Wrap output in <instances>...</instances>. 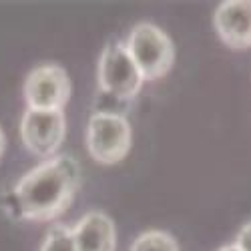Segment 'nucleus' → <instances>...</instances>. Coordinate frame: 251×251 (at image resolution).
Instances as JSON below:
<instances>
[{
	"instance_id": "obj_6",
	"label": "nucleus",
	"mask_w": 251,
	"mask_h": 251,
	"mask_svg": "<svg viewBox=\"0 0 251 251\" xmlns=\"http://www.w3.org/2000/svg\"><path fill=\"white\" fill-rule=\"evenodd\" d=\"M23 93L28 109L62 111L71 97V80L62 67L40 65L28 73Z\"/></svg>"
},
{
	"instance_id": "obj_10",
	"label": "nucleus",
	"mask_w": 251,
	"mask_h": 251,
	"mask_svg": "<svg viewBox=\"0 0 251 251\" xmlns=\"http://www.w3.org/2000/svg\"><path fill=\"white\" fill-rule=\"evenodd\" d=\"M131 251H179L175 239L165 231H147L137 237Z\"/></svg>"
},
{
	"instance_id": "obj_12",
	"label": "nucleus",
	"mask_w": 251,
	"mask_h": 251,
	"mask_svg": "<svg viewBox=\"0 0 251 251\" xmlns=\"http://www.w3.org/2000/svg\"><path fill=\"white\" fill-rule=\"evenodd\" d=\"M4 149H6V139H4L2 129H0V159H2V155H4Z\"/></svg>"
},
{
	"instance_id": "obj_7",
	"label": "nucleus",
	"mask_w": 251,
	"mask_h": 251,
	"mask_svg": "<svg viewBox=\"0 0 251 251\" xmlns=\"http://www.w3.org/2000/svg\"><path fill=\"white\" fill-rule=\"evenodd\" d=\"M213 25L219 38L231 49L251 47V0H227L215 10Z\"/></svg>"
},
{
	"instance_id": "obj_8",
	"label": "nucleus",
	"mask_w": 251,
	"mask_h": 251,
	"mask_svg": "<svg viewBox=\"0 0 251 251\" xmlns=\"http://www.w3.org/2000/svg\"><path fill=\"white\" fill-rule=\"evenodd\" d=\"M73 233L78 251H115L117 247L115 223L100 211H89L73 227Z\"/></svg>"
},
{
	"instance_id": "obj_2",
	"label": "nucleus",
	"mask_w": 251,
	"mask_h": 251,
	"mask_svg": "<svg viewBox=\"0 0 251 251\" xmlns=\"http://www.w3.org/2000/svg\"><path fill=\"white\" fill-rule=\"evenodd\" d=\"M125 45L145 80H157L171 71L175 49L171 38L159 26L151 23L137 25Z\"/></svg>"
},
{
	"instance_id": "obj_1",
	"label": "nucleus",
	"mask_w": 251,
	"mask_h": 251,
	"mask_svg": "<svg viewBox=\"0 0 251 251\" xmlns=\"http://www.w3.org/2000/svg\"><path fill=\"white\" fill-rule=\"evenodd\" d=\"M80 185V167L58 155L30 169L14 187L18 215L28 221H52L73 203Z\"/></svg>"
},
{
	"instance_id": "obj_5",
	"label": "nucleus",
	"mask_w": 251,
	"mask_h": 251,
	"mask_svg": "<svg viewBox=\"0 0 251 251\" xmlns=\"http://www.w3.org/2000/svg\"><path fill=\"white\" fill-rule=\"evenodd\" d=\"M67 123L62 111L28 109L20 119V139L25 147L36 157L52 159L65 141Z\"/></svg>"
},
{
	"instance_id": "obj_9",
	"label": "nucleus",
	"mask_w": 251,
	"mask_h": 251,
	"mask_svg": "<svg viewBox=\"0 0 251 251\" xmlns=\"http://www.w3.org/2000/svg\"><path fill=\"white\" fill-rule=\"evenodd\" d=\"M40 251H78L76 249V241H75V233L73 227L67 225H52L49 229V233L40 245Z\"/></svg>"
},
{
	"instance_id": "obj_3",
	"label": "nucleus",
	"mask_w": 251,
	"mask_h": 251,
	"mask_svg": "<svg viewBox=\"0 0 251 251\" xmlns=\"http://www.w3.org/2000/svg\"><path fill=\"white\" fill-rule=\"evenodd\" d=\"M143 75L135 65L127 45L111 43L99 60V87L102 93L131 102L143 87Z\"/></svg>"
},
{
	"instance_id": "obj_13",
	"label": "nucleus",
	"mask_w": 251,
	"mask_h": 251,
	"mask_svg": "<svg viewBox=\"0 0 251 251\" xmlns=\"http://www.w3.org/2000/svg\"><path fill=\"white\" fill-rule=\"evenodd\" d=\"M217 251H239V249H237L235 243H233V245H225V247H221V249H217Z\"/></svg>"
},
{
	"instance_id": "obj_11",
	"label": "nucleus",
	"mask_w": 251,
	"mask_h": 251,
	"mask_svg": "<svg viewBox=\"0 0 251 251\" xmlns=\"http://www.w3.org/2000/svg\"><path fill=\"white\" fill-rule=\"evenodd\" d=\"M235 247L239 251H251V223L241 227V231L237 233V239H235Z\"/></svg>"
},
{
	"instance_id": "obj_4",
	"label": "nucleus",
	"mask_w": 251,
	"mask_h": 251,
	"mask_svg": "<svg viewBox=\"0 0 251 251\" xmlns=\"http://www.w3.org/2000/svg\"><path fill=\"white\" fill-rule=\"evenodd\" d=\"M87 149L97 163L115 165L131 149V127L125 117L95 113L87 127Z\"/></svg>"
}]
</instances>
